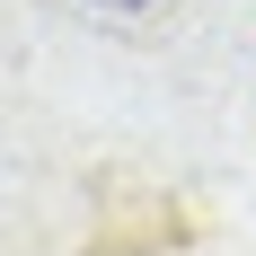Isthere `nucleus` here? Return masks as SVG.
<instances>
[{"instance_id":"obj_1","label":"nucleus","mask_w":256,"mask_h":256,"mask_svg":"<svg viewBox=\"0 0 256 256\" xmlns=\"http://www.w3.org/2000/svg\"><path fill=\"white\" fill-rule=\"evenodd\" d=\"M88 9H106V18H142V9H159V0H88Z\"/></svg>"}]
</instances>
